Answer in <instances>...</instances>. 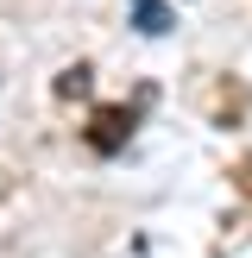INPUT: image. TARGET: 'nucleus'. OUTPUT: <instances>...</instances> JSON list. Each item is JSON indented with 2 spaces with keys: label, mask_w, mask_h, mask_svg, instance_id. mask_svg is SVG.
<instances>
[{
  "label": "nucleus",
  "mask_w": 252,
  "mask_h": 258,
  "mask_svg": "<svg viewBox=\"0 0 252 258\" xmlns=\"http://www.w3.org/2000/svg\"><path fill=\"white\" fill-rule=\"evenodd\" d=\"M133 25L145 38H164L170 32V7H164V0H133Z\"/></svg>",
  "instance_id": "obj_2"
},
{
  "label": "nucleus",
  "mask_w": 252,
  "mask_h": 258,
  "mask_svg": "<svg viewBox=\"0 0 252 258\" xmlns=\"http://www.w3.org/2000/svg\"><path fill=\"white\" fill-rule=\"evenodd\" d=\"M82 88H88V70H82V63H76V70H63V82H57V95H82Z\"/></svg>",
  "instance_id": "obj_3"
},
{
  "label": "nucleus",
  "mask_w": 252,
  "mask_h": 258,
  "mask_svg": "<svg viewBox=\"0 0 252 258\" xmlns=\"http://www.w3.org/2000/svg\"><path fill=\"white\" fill-rule=\"evenodd\" d=\"M126 133H133V113H126V107H101V113H95V133H88V145H95V151H120Z\"/></svg>",
  "instance_id": "obj_1"
}]
</instances>
